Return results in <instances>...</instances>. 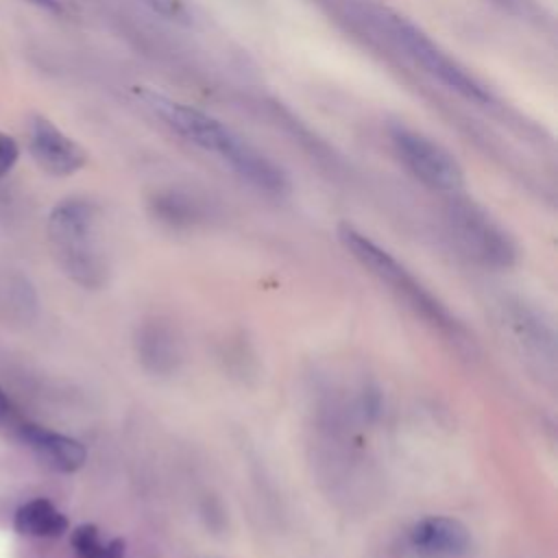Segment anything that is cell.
<instances>
[{"mask_svg":"<svg viewBox=\"0 0 558 558\" xmlns=\"http://www.w3.org/2000/svg\"><path fill=\"white\" fill-rule=\"evenodd\" d=\"M48 233L63 270L85 288L105 283L107 264L98 244V209L87 198L61 201L50 218Z\"/></svg>","mask_w":558,"mask_h":558,"instance_id":"1","label":"cell"},{"mask_svg":"<svg viewBox=\"0 0 558 558\" xmlns=\"http://www.w3.org/2000/svg\"><path fill=\"white\" fill-rule=\"evenodd\" d=\"M338 238L342 246L349 251V255L357 259L360 266H364L381 283L390 286V290L397 292L429 325H434L436 329L451 338H458L462 333V327L456 320V316L384 246H379L375 240H371L368 235H364L347 222L338 227Z\"/></svg>","mask_w":558,"mask_h":558,"instance_id":"2","label":"cell"},{"mask_svg":"<svg viewBox=\"0 0 558 558\" xmlns=\"http://www.w3.org/2000/svg\"><path fill=\"white\" fill-rule=\"evenodd\" d=\"M381 26L386 28L388 37L410 57L416 65H421L429 76H434L438 83H442L447 89L464 96L473 102H490L493 94L488 87L473 76L464 65H460L453 57H449L434 39H429L418 26H414L410 20L384 11L379 15Z\"/></svg>","mask_w":558,"mask_h":558,"instance_id":"3","label":"cell"},{"mask_svg":"<svg viewBox=\"0 0 558 558\" xmlns=\"http://www.w3.org/2000/svg\"><path fill=\"white\" fill-rule=\"evenodd\" d=\"M390 144L401 166L425 187L436 192H460L464 187L462 166L432 137L397 124L390 129Z\"/></svg>","mask_w":558,"mask_h":558,"instance_id":"4","label":"cell"},{"mask_svg":"<svg viewBox=\"0 0 558 558\" xmlns=\"http://www.w3.org/2000/svg\"><path fill=\"white\" fill-rule=\"evenodd\" d=\"M447 222L456 242L486 266H510L517 257L510 235L473 201L453 198L447 209Z\"/></svg>","mask_w":558,"mask_h":558,"instance_id":"5","label":"cell"},{"mask_svg":"<svg viewBox=\"0 0 558 558\" xmlns=\"http://www.w3.org/2000/svg\"><path fill=\"white\" fill-rule=\"evenodd\" d=\"M28 153L41 170L54 177L74 174L87 161L85 150L44 116H33L28 122Z\"/></svg>","mask_w":558,"mask_h":558,"instance_id":"6","label":"cell"},{"mask_svg":"<svg viewBox=\"0 0 558 558\" xmlns=\"http://www.w3.org/2000/svg\"><path fill=\"white\" fill-rule=\"evenodd\" d=\"M148 102L181 137L207 153L218 155L231 135V129L227 124L196 107L174 102L157 94H148Z\"/></svg>","mask_w":558,"mask_h":558,"instance_id":"7","label":"cell"},{"mask_svg":"<svg viewBox=\"0 0 558 558\" xmlns=\"http://www.w3.org/2000/svg\"><path fill=\"white\" fill-rule=\"evenodd\" d=\"M218 157L229 163V168L244 179L248 185H253L259 192L266 194H283L288 190V179L283 170L266 157L262 150H257L251 142L240 137L235 131L229 135L227 144L218 153Z\"/></svg>","mask_w":558,"mask_h":558,"instance_id":"8","label":"cell"},{"mask_svg":"<svg viewBox=\"0 0 558 558\" xmlns=\"http://www.w3.org/2000/svg\"><path fill=\"white\" fill-rule=\"evenodd\" d=\"M408 543L423 558H460L471 549V532L453 517L432 514L410 527Z\"/></svg>","mask_w":558,"mask_h":558,"instance_id":"9","label":"cell"},{"mask_svg":"<svg viewBox=\"0 0 558 558\" xmlns=\"http://www.w3.org/2000/svg\"><path fill=\"white\" fill-rule=\"evenodd\" d=\"M20 438L46 466L61 473H74L87 460V451L78 440L35 423H24Z\"/></svg>","mask_w":558,"mask_h":558,"instance_id":"10","label":"cell"},{"mask_svg":"<svg viewBox=\"0 0 558 558\" xmlns=\"http://www.w3.org/2000/svg\"><path fill=\"white\" fill-rule=\"evenodd\" d=\"M13 530L33 538H57L68 532L65 514L48 499H31L13 514Z\"/></svg>","mask_w":558,"mask_h":558,"instance_id":"11","label":"cell"},{"mask_svg":"<svg viewBox=\"0 0 558 558\" xmlns=\"http://www.w3.org/2000/svg\"><path fill=\"white\" fill-rule=\"evenodd\" d=\"M137 355L153 373H170L179 362V342L163 323H148L137 333Z\"/></svg>","mask_w":558,"mask_h":558,"instance_id":"12","label":"cell"},{"mask_svg":"<svg viewBox=\"0 0 558 558\" xmlns=\"http://www.w3.org/2000/svg\"><path fill=\"white\" fill-rule=\"evenodd\" d=\"M70 543L78 558H124V549H126L122 538L105 541L100 536V530L92 523H83L74 527Z\"/></svg>","mask_w":558,"mask_h":558,"instance_id":"13","label":"cell"},{"mask_svg":"<svg viewBox=\"0 0 558 558\" xmlns=\"http://www.w3.org/2000/svg\"><path fill=\"white\" fill-rule=\"evenodd\" d=\"M153 211L161 222L170 227H185L196 222L198 218V205L194 203V198L183 196L179 192H166L155 196Z\"/></svg>","mask_w":558,"mask_h":558,"instance_id":"14","label":"cell"},{"mask_svg":"<svg viewBox=\"0 0 558 558\" xmlns=\"http://www.w3.org/2000/svg\"><path fill=\"white\" fill-rule=\"evenodd\" d=\"M144 7H148L153 13L168 17V20H183L185 17V4L183 0H140Z\"/></svg>","mask_w":558,"mask_h":558,"instance_id":"15","label":"cell"},{"mask_svg":"<svg viewBox=\"0 0 558 558\" xmlns=\"http://www.w3.org/2000/svg\"><path fill=\"white\" fill-rule=\"evenodd\" d=\"M17 157H20V148L15 140L0 131V179L15 166Z\"/></svg>","mask_w":558,"mask_h":558,"instance_id":"16","label":"cell"},{"mask_svg":"<svg viewBox=\"0 0 558 558\" xmlns=\"http://www.w3.org/2000/svg\"><path fill=\"white\" fill-rule=\"evenodd\" d=\"M28 2H33V4H37L46 11H52V13H61V2L59 0H28Z\"/></svg>","mask_w":558,"mask_h":558,"instance_id":"17","label":"cell"},{"mask_svg":"<svg viewBox=\"0 0 558 558\" xmlns=\"http://www.w3.org/2000/svg\"><path fill=\"white\" fill-rule=\"evenodd\" d=\"M7 412H9V401H7V397H4V392L0 388V418H4Z\"/></svg>","mask_w":558,"mask_h":558,"instance_id":"18","label":"cell"}]
</instances>
